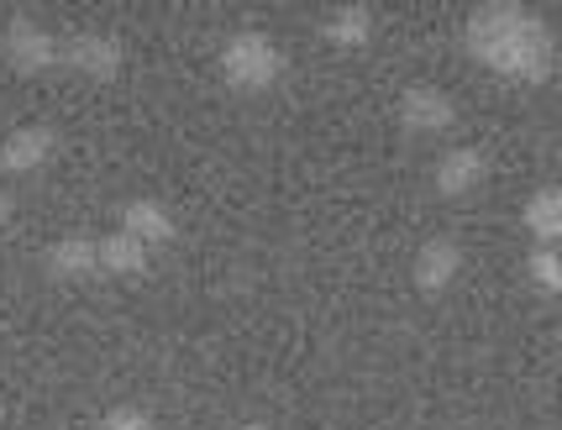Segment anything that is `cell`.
I'll use <instances>...</instances> for the list:
<instances>
[{
    "label": "cell",
    "mask_w": 562,
    "mask_h": 430,
    "mask_svg": "<svg viewBox=\"0 0 562 430\" xmlns=\"http://www.w3.org/2000/svg\"><path fill=\"white\" fill-rule=\"evenodd\" d=\"M468 53L510 79H526V84H541L558 64V43H552L547 22H537L526 5H510V0L479 5L468 16Z\"/></svg>",
    "instance_id": "obj_1"
},
{
    "label": "cell",
    "mask_w": 562,
    "mask_h": 430,
    "mask_svg": "<svg viewBox=\"0 0 562 430\" xmlns=\"http://www.w3.org/2000/svg\"><path fill=\"white\" fill-rule=\"evenodd\" d=\"M48 152H53L48 126H16V132L0 143V168H5V173H26V168L48 163Z\"/></svg>",
    "instance_id": "obj_9"
},
{
    "label": "cell",
    "mask_w": 562,
    "mask_h": 430,
    "mask_svg": "<svg viewBox=\"0 0 562 430\" xmlns=\"http://www.w3.org/2000/svg\"><path fill=\"white\" fill-rule=\"evenodd\" d=\"M95 252H100V268H105V273H143L147 268V247L137 237H126V231L95 241Z\"/></svg>",
    "instance_id": "obj_13"
},
{
    "label": "cell",
    "mask_w": 562,
    "mask_h": 430,
    "mask_svg": "<svg viewBox=\"0 0 562 430\" xmlns=\"http://www.w3.org/2000/svg\"><path fill=\"white\" fill-rule=\"evenodd\" d=\"M526 226H531V237H537L541 247L562 241V190L531 194V205H526Z\"/></svg>",
    "instance_id": "obj_12"
},
{
    "label": "cell",
    "mask_w": 562,
    "mask_h": 430,
    "mask_svg": "<svg viewBox=\"0 0 562 430\" xmlns=\"http://www.w3.org/2000/svg\"><path fill=\"white\" fill-rule=\"evenodd\" d=\"M458 268H463L458 241H452V237H431L416 252V288H426V294H441V288L458 279Z\"/></svg>",
    "instance_id": "obj_6"
},
{
    "label": "cell",
    "mask_w": 562,
    "mask_h": 430,
    "mask_svg": "<svg viewBox=\"0 0 562 430\" xmlns=\"http://www.w3.org/2000/svg\"><path fill=\"white\" fill-rule=\"evenodd\" d=\"M279 69H284V58L273 48V37H263V32H237L221 48V73L237 90H269L273 79H279Z\"/></svg>",
    "instance_id": "obj_2"
},
{
    "label": "cell",
    "mask_w": 562,
    "mask_h": 430,
    "mask_svg": "<svg viewBox=\"0 0 562 430\" xmlns=\"http://www.w3.org/2000/svg\"><path fill=\"white\" fill-rule=\"evenodd\" d=\"M43 263H48V273H53V279H64V284H69V279H90V273L100 268L95 237H64V241H53Z\"/></svg>",
    "instance_id": "obj_10"
},
{
    "label": "cell",
    "mask_w": 562,
    "mask_h": 430,
    "mask_svg": "<svg viewBox=\"0 0 562 430\" xmlns=\"http://www.w3.org/2000/svg\"><path fill=\"white\" fill-rule=\"evenodd\" d=\"M5 215H11V200H5V194H0V220H5Z\"/></svg>",
    "instance_id": "obj_16"
},
{
    "label": "cell",
    "mask_w": 562,
    "mask_h": 430,
    "mask_svg": "<svg viewBox=\"0 0 562 430\" xmlns=\"http://www.w3.org/2000/svg\"><path fill=\"white\" fill-rule=\"evenodd\" d=\"M321 37H326V43H337V48H363L368 37H373V11H368L363 0L331 5V11L321 16Z\"/></svg>",
    "instance_id": "obj_7"
},
{
    "label": "cell",
    "mask_w": 562,
    "mask_h": 430,
    "mask_svg": "<svg viewBox=\"0 0 562 430\" xmlns=\"http://www.w3.org/2000/svg\"><path fill=\"white\" fill-rule=\"evenodd\" d=\"M452 116H458V105L437 84H416V90H405V100H400V121L411 132H447Z\"/></svg>",
    "instance_id": "obj_5"
},
{
    "label": "cell",
    "mask_w": 562,
    "mask_h": 430,
    "mask_svg": "<svg viewBox=\"0 0 562 430\" xmlns=\"http://www.w3.org/2000/svg\"><path fill=\"white\" fill-rule=\"evenodd\" d=\"M105 430H158V426H153V415H147V409L122 405V409H111V415H105Z\"/></svg>",
    "instance_id": "obj_15"
},
{
    "label": "cell",
    "mask_w": 562,
    "mask_h": 430,
    "mask_svg": "<svg viewBox=\"0 0 562 430\" xmlns=\"http://www.w3.org/2000/svg\"><path fill=\"white\" fill-rule=\"evenodd\" d=\"M58 58L69 69L90 73V79H116L122 73V43L105 37V32H79V37H64L58 43Z\"/></svg>",
    "instance_id": "obj_4"
},
{
    "label": "cell",
    "mask_w": 562,
    "mask_h": 430,
    "mask_svg": "<svg viewBox=\"0 0 562 430\" xmlns=\"http://www.w3.org/2000/svg\"><path fill=\"white\" fill-rule=\"evenodd\" d=\"M0 48H5V58H11L16 73H43L58 64V37H53L48 26H37L32 16H11Z\"/></svg>",
    "instance_id": "obj_3"
},
{
    "label": "cell",
    "mask_w": 562,
    "mask_h": 430,
    "mask_svg": "<svg viewBox=\"0 0 562 430\" xmlns=\"http://www.w3.org/2000/svg\"><path fill=\"white\" fill-rule=\"evenodd\" d=\"M531 279H537L547 294H562V252L537 247V252H531Z\"/></svg>",
    "instance_id": "obj_14"
},
{
    "label": "cell",
    "mask_w": 562,
    "mask_h": 430,
    "mask_svg": "<svg viewBox=\"0 0 562 430\" xmlns=\"http://www.w3.org/2000/svg\"><path fill=\"white\" fill-rule=\"evenodd\" d=\"M484 173H490V163H484V152L479 147H458V152H447L437 163V190L441 194H473L479 184H484Z\"/></svg>",
    "instance_id": "obj_8"
},
{
    "label": "cell",
    "mask_w": 562,
    "mask_h": 430,
    "mask_svg": "<svg viewBox=\"0 0 562 430\" xmlns=\"http://www.w3.org/2000/svg\"><path fill=\"white\" fill-rule=\"evenodd\" d=\"M122 231L126 237H137L143 247H158V241L173 237V220L158 200H132V205L122 211Z\"/></svg>",
    "instance_id": "obj_11"
},
{
    "label": "cell",
    "mask_w": 562,
    "mask_h": 430,
    "mask_svg": "<svg viewBox=\"0 0 562 430\" xmlns=\"http://www.w3.org/2000/svg\"><path fill=\"white\" fill-rule=\"evenodd\" d=\"M237 430H269V426H258V420H247V426H237Z\"/></svg>",
    "instance_id": "obj_17"
}]
</instances>
